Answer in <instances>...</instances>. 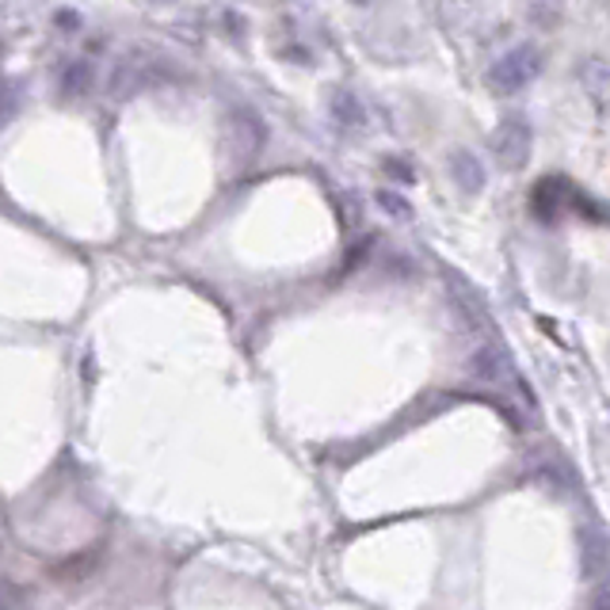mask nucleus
Listing matches in <instances>:
<instances>
[{
    "instance_id": "f257e3e1",
    "label": "nucleus",
    "mask_w": 610,
    "mask_h": 610,
    "mask_svg": "<svg viewBox=\"0 0 610 610\" xmlns=\"http://www.w3.org/2000/svg\"><path fill=\"white\" fill-rule=\"evenodd\" d=\"M538 73H542V50L538 47H516L493 65L488 80H493L496 92L516 96V92H523Z\"/></svg>"
},
{
    "instance_id": "f03ea898",
    "label": "nucleus",
    "mask_w": 610,
    "mask_h": 610,
    "mask_svg": "<svg viewBox=\"0 0 610 610\" xmlns=\"http://www.w3.org/2000/svg\"><path fill=\"white\" fill-rule=\"evenodd\" d=\"M488 145H493L496 165H500L504 173H519V168L531 161V145H534L531 123H526V118H516V115L504 118V123L493 130V138H488Z\"/></svg>"
},
{
    "instance_id": "7ed1b4c3",
    "label": "nucleus",
    "mask_w": 610,
    "mask_h": 610,
    "mask_svg": "<svg viewBox=\"0 0 610 610\" xmlns=\"http://www.w3.org/2000/svg\"><path fill=\"white\" fill-rule=\"evenodd\" d=\"M564 199H572L569 180H554V176H546V180L534 183L531 211L538 214L542 221H557V218H561V211H564Z\"/></svg>"
},
{
    "instance_id": "20e7f679",
    "label": "nucleus",
    "mask_w": 610,
    "mask_h": 610,
    "mask_svg": "<svg viewBox=\"0 0 610 610\" xmlns=\"http://www.w3.org/2000/svg\"><path fill=\"white\" fill-rule=\"evenodd\" d=\"M450 176L466 195H478V191L485 188V168H481V161L473 157V153H466V149H458L450 157Z\"/></svg>"
},
{
    "instance_id": "39448f33",
    "label": "nucleus",
    "mask_w": 610,
    "mask_h": 610,
    "mask_svg": "<svg viewBox=\"0 0 610 610\" xmlns=\"http://www.w3.org/2000/svg\"><path fill=\"white\" fill-rule=\"evenodd\" d=\"M88 88H92V65L88 62H69L62 69V77H58V92H62L65 100H80Z\"/></svg>"
},
{
    "instance_id": "423d86ee",
    "label": "nucleus",
    "mask_w": 610,
    "mask_h": 610,
    "mask_svg": "<svg viewBox=\"0 0 610 610\" xmlns=\"http://www.w3.org/2000/svg\"><path fill=\"white\" fill-rule=\"evenodd\" d=\"M145 62H138V58H126L123 65L115 69V80H111V92L115 96H134L141 85H145Z\"/></svg>"
},
{
    "instance_id": "0eeeda50",
    "label": "nucleus",
    "mask_w": 610,
    "mask_h": 610,
    "mask_svg": "<svg viewBox=\"0 0 610 610\" xmlns=\"http://www.w3.org/2000/svg\"><path fill=\"white\" fill-rule=\"evenodd\" d=\"M332 118H336L340 130H363V123H367V115H363L359 100H355L352 92L332 96Z\"/></svg>"
},
{
    "instance_id": "6e6552de",
    "label": "nucleus",
    "mask_w": 610,
    "mask_h": 610,
    "mask_svg": "<svg viewBox=\"0 0 610 610\" xmlns=\"http://www.w3.org/2000/svg\"><path fill=\"white\" fill-rule=\"evenodd\" d=\"M378 203H382L385 211L393 214V218H408V214H412V206H408L401 195H393V191H382V195H378Z\"/></svg>"
},
{
    "instance_id": "1a4fd4ad",
    "label": "nucleus",
    "mask_w": 610,
    "mask_h": 610,
    "mask_svg": "<svg viewBox=\"0 0 610 610\" xmlns=\"http://www.w3.org/2000/svg\"><path fill=\"white\" fill-rule=\"evenodd\" d=\"M20 587L16 584H9V580H0V610H16L20 607Z\"/></svg>"
},
{
    "instance_id": "9d476101",
    "label": "nucleus",
    "mask_w": 610,
    "mask_h": 610,
    "mask_svg": "<svg viewBox=\"0 0 610 610\" xmlns=\"http://www.w3.org/2000/svg\"><path fill=\"white\" fill-rule=\"evenodd\" d=\"M12 111H16V92H12V85H0V126L9 123Z\"/></svg>"
},
{
    "instance_id": "9b49d317",
    "label": "nucleus",
    "mask_w": 610,
    "mask_h": 610,
    "mask_svg": "<svg viewBox=\"0 0 610 610\" xmlns=\"http://www.w3.org/2000/svg\"><path fill=\"white\" fill-rule=\"evenodd\" d=\"M385 173H390V176H397L401 183H412V168H408V165H401L397 157H390V161H385Z\"/></svg>"
}]
</instances>
